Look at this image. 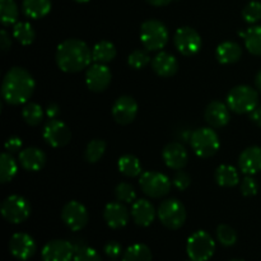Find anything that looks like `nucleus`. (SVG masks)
<instances>
[{
  "label": "nucleus",
  "instance_id": "f257e3e1",
  "mask_svg": "<svg viewBox=\"0 0 261 261\" xmlns=\"http://www.w3.org/2000/svg\"><path fill=\"white\" fill-rule=\"evenodd\" d=\"M36 89V82L31 73L20 66L9 69L2 84V97L12 106L27 103Z\"/></svg>",
  "mask_w": 261,
  "mask_h": 261
},
{
  "label": "nucleus",
  "instance_id": "f03ea898",
  "mask_svg": "<svg viewBox=\"0 0 261 261\" xmlns=\"http://www.w3.org/2000/svg\"><path fill=\"white\" fill-rule=\"evenodd\" d=\"M56 64L64 73H79L91 66L92 50L84 41L69 38L63 41L56 50Z\"/></svg>",
  "mask_w": 261,
  "mask_h": 261
},
{
  "label": "nucleus",
  "instance_id": "7ed1b4c3",
  "mask_svg": "<svg viewBox=\"0 0 261 261\" xmlns=\"http://www.w3.org/2000/svg\"><path fill=\"white\" fill-rule=\"evenodd\" d=\"M226 103L234 114H251L259 106V93L250 86H237L227 94Z\"/></svg>",
  "mask_w": 261,
  "mask_h": 261
},
{
  "label": "nucleus",
  "instance_id": "20e7f679",
  "mask_svg": "<svg viewBox=\"0 0 261 261\" xmlns=\"http://www.w3.org/2000/svg\"><path fill=\"white\" fill-rule=\"evenodd\" d=\"M170 33L167 27L158 19H148L140 25V41L145 50L160 51L167 45Z\"/></svg>",
  "mask_w": 261,
  "mask_h": 261
},
{
  "label": "nucleus",
  "instance_id": "39448f33",
  "mask_svg": "<svg viewBox=\"0 0 261 261\" xmlns=\"http://www.w3.org/2000/svg\"><path fill=\"white\" fill-rule=\"evenodd\" d=\"M190 145L198 157L211 158L219 150L221 142L213 127H199L191 134Z\"/></svg>",
  "mask_w": 261,
  "mask_h": 261
},
{
  "label": "nucleus",
  "instance_id": "423d86ee",
  "mask_svg": "<svg viewBox=\"0 0 261 261\" xmlns=\"http://www.w3.org/2000/svg\"><path fill=\"white\" fill-rule=\"evenodd\" d=\"M216 251L214 239L206 231H196L188 239L186 252L191 260L208 261Z\"/></svg>",
  "mask_w": 261,
  "mask_h": 261
},
{
  "label": "nucleus",
  "instance_id": "0eeeda50",
  "mask_svg": "<svg viewBox=\"0 0 261 261\" xmlns=\"http://www.w3.org/2000/svg\"><path fill=\"white\" fill-rule=\"evenodd\" d=\"M31 204L20 195H10L3 200L0 213L3 218L13 224H20L27 221L31 216Z\"/></svg>",
  "mask_w": 261,
  "mask_h": 261
},
{
  "label": "nucleus",
  "instance_id": "6e6552de",
  "mask_svg": "<svg viewBox=\"0 0 261 261\" xmlns=\"http://www.w3.org/2000/svg\"><path fill=\"white\" fill-rule=\"evenodd\" d=\"M157 216L168 229H180L186 222V209L177 199H167L158 206Z\"/></svg>",
  "mask_w": 261,
  "mask_h": 261
},
{
  "label": "nucleus",
  "instance_id": "1a4fd4ad",
  "mask_svg": "<svg viewBox=\"0 0 261 261\" xmlns=\"http://www.w3.org/2000/svg\"><path fill=\"white\" fill-rule=\"evenodd\" d=\"M139 186L143 193L152 199H161L168 195L172 181L163 173L157 171H147L139 177Z\"/></svg>",
  "mask_w": 261,
  "mask_h": 261
},
{
  "label": "nucleus",
  "instance_id": "9d476101",
  "mask_svg": "<svg viewBox=\"0 0 261 261\" xmlns=\"http://www.w3.org/2000/svg\"><path fill=\"white\" fill-rule=\"evenodd\" d=\"M173 45L184 56H194L201 50L203 40L191 27H180L173 36Z\"/></svg>",
  "mask_w": 261,
  "mask_h": 261
},
{
  "label": "nucleus",
  "instance_id": "9b49d317",
  "mask_svg": "<svg viewBox=\"0 0 261 261\" xmlns=\"http://www.w3.org/2000/svg\"><path fill=\"white\" fill-rule=\"evenodd\" d=\"M61 221L70 231L78 232L87 226L89 214L86 206L76 200H71L64 205L61 211Z\"/></svg>",
  "mask_w": 261,
  "mask_h": 261
},
{
  "label": "nucleus",
  "instance_id": "f8f14e48",
  "mask_svg": "<svg viewBox=\"0 0 261 261\" xmlns=\"http://www.w3.org/2000/svg\"><path fill=\"white\" fill-rule=\"evenodd\" d=\"M45 142L53 148H61L69 144L71 140V132L68 125L61 120H48L42 130Z\"/></svg>",
  "mask_w": 261,
  "mask_h": 261
},
{
  "label": "nucleus",
  "instance_id": "ddd939ff",
  "mask_svg": "<svg viewBox=\"0 0 261 261\" xmlns=\"http://www.w3.org/2000/svg\"><path fill=\"white\" fill-rule=\"evenodd\" d=\"M8 247L12 256L20 261L30 260L37 251V245L33 237L24 232H18L13 234L10 237Z\"/></svg>",
  "mask_w": 261,
  "mask_h": 261
},
{
  "label": "nucleus",
  "instance_id": "4468645a",
  "mask_svg": "<svg viewBox=\"0 0 261 261\" xmlns=\"http://www.w3.org/2000/svg\"><path fill=\"white\" fill-rule=\"evenodd\" d=\"M75 249L70 241L53 240L43 246L41 251L42 261H73Z\"/></svg>",
  "mask_w": 261,
  "mask_h": 261
},
{
  "label": "nucleus",
  "instance_id": "2eb2a0df",
  "mask_svg": "<svg viewBox=\"0 0 261 261\" xmlns=\"http://www.w3.org/2000/svg\"><path fill=\"white\" fill-rule=\"evenodd\" d=\"M112 81V74L106 64L94 63L93 65L87 69L86 84L92 92H103L109 88Z\"/></svg>",
  "mask_w": 261,
  "mask_h": 261
},
{
  "label": "nucleus",
  "instance_id": "dca6fc26",
  "mask_svg": "<svg viewBox=\"0 0 261 261\" xmlns=\"http://www.w3.org/2000/svg\"><path fill=\"white\" fill-rule=\"evenodd\" d=\"M112 117L120 125H129L138 115V103L132 96H121L112 105Z\"/></svg>",
  "mask_w": 261,
  "mask_h": 261
},
{
  "label": "nucleus",
  "instance_id": "f3484780",
  "mask_svg": "<svg viewBox=\"0 0 261 261\" xmlns=\"http://www.w3.org/2000/svg\"><path fill=\"white\" fill-rule=\"evenodd\" d=\"M162 157L166 166L171 170H184L189 162V154L186 148L181 143L172 142L168 143L162 150Z\"/></svg>",
  "mask_w": 261,
  "mask_h": 261
},
{
  "label": "nucleus",
  "instance_id": "a211bd4d",
  "mask_svg": "<svg viewBox=\"0 0 261 261\" xmlns=\"http://www.w3.org/2000/svg\"><path fill=\"white\" fill-rule=\"evenodd\" d=\"M130 213L126 206L122 205L119 201L109 203L103 209V219L107 226L112 229L124 228L130 221Z\"/></svg>",
  "mask_w": 261,
  "mask_h": 261
},
{
  "label": "nucleus",
  "instance_id": "6ab92c4d",
  "mask_svg": "<svg viewBox=\"0 0 261 261\" xmlns=\"http://www.w3.org/2000/svg\"><path fill=\"white\" fill-rule=\"evenodd\" d=\"M231 110L227 106V103L222 101H212L206 106L204 117L205 121L211 125L213 129H221L224 127L231 120Z\"/></svg>",
  "mask_w": 261,
  "mask_h": 261
},
{
  "label": "nucleus",
  "instance_id": "aec40b11",
  "mask_svg": "<svg viewBox=\"0 0 261 261\" xmlns=\"http://www.w3.org/2000/svg\"><path fill=\"white\" fill-rule=\"evenodd\" d=\"M46 154L41 149L35 147L25 148L20 150L18 154V161H19L20 167L24 168L28 172H37L41 171L46 165Z\"/></svg>",
  "mask_w": 261,
  "mask_h": 261
},
{
  "label": "nucleus",
  "instance_id": "412c9836",
  "mask_svg": "<svg viewBox=\"0 0 261 261\" xmlns=\"http://www.w3.org/2000/svg\"><path fill=\"white\" fill-rule=\"evenodd\" d=\"M132 218L139 227H148L154 222L155 209L153 204L147 199L135 200L132 205Z\"/></svg>",
  "mask_w": 261,
  "mask_h": 261
},
{
  "label": "nucleus",
  "instance_id": "4be33fe9",
  "mask_svg": "<svg viewBox=\"0 0 261 261\" xmlns=\"http://www.w3.org/2000/svg\"><path fill=\"white\" fill-rule=\"evenodd\" d=\"M152 69L157 75L162 76V78H171L177 73L178 61L172 54L160 51L152 59Z\"/></svg>",
  "mask_w": 261,
  "mask_h": 261
},
{
  "label": "nucleus",
  "instance_id": "5701e85b",
  "mask_svg": "<svg viewBox=\"0 0 261 261\" xmlns=\"http://www.w3.org/2000/svg\"><path fill=\"white\" fill-rule=\"evenodd\" d=\"M239 167L242 171L244 175H251L254 176L255 173L261 171V148L256 147H249L239 157Z\"/></svg>",
  "mask_w": 261,
  "mask_h": 261
},
{
  "label": "nucleus",
  "instance_id": "b1692460",
  "mask_svg": "<svg viewBox=\"0 0 261 261\" xmlns=\"http://www.w3.org/2000/svg\"><path fill=\"white\" fill-rule=\"evenodd\" d=\"M242 56L241 46L233 41H224L219 43L216 50V58L223 65H231L237 63Z\"/></svg>",
  "mask_w": 261,
  "mask_h": 261
},
{
  "label": "nucleus",
  "instance_id": "393cba45",
  "mask_svg": "<svg viewBox=\"0 0 261 261\" xmlns=\"http://www.w3.org/2000/svg\"><path fill=\"white\" fill-rule=\"evenodd\" d=\"M51 7V0H23L22 12L31 19H40L50 13Z\"/></svg>",
  "mask_w": 261,
  "mask_h": 261
},
{
  "label": "nucleus",
  "instance_id": "a878e982",
  "mask_svg": "<svg viewBox=\"0 0 261 261\" xmlns=\"http://www.w3.org/2000/svg\"><path fill=\"white\" fill-rule=\"evenodd\" d=\"M214 180L222 188H234L240 182V176L233 166L221 165L216 170Z\"/></svg>",
  "mask_w": 261,
  "mask_h": 261
},
{
  "label": "nucleus",
  "instance_id": "bb28decb",
  "mask_svg": "<svg viewBox=\"0 0 261 261\" xmlns=\"http://www.w3.org/2000/svg\"><path fill=\"white\" fill-rule=\"evenodd\" d=\"M116 47L110 41H99L92 48V56L94 63L109 64L116 58Z\"/></svg>",
  "mask_w": 261,
  "mask_h": 261
},
{
  "label": "nucleus",
  "instance_id": "cd10ccee",
  "mask_svg": "<svg viewBox=\"0 0 261 261\" xmlns=\"http://www.w3.org/2000/svg\"><path fill=\"white\" fill-rule=\"evenodd\" d=\"M18 172V163L12 153L4 152L0 157V182L8 184L15 177Z\"/></svg>",
  "mask_w": 261,
  "mask_h": 261
},
{
  "label": "nucleus",
  "instance_id": "c85d7f7f",
  "mask_svg": "<svg viewBox=\"0 0 261 261\" xmlns=\"http://www.w3.org/2000/svg\"><path fill=\"white\" fill-rule=\"evenodd\" d=\"M117 168L126 177H137L142 175V165L140 161L133 154H125L119 158Z\"/></svg>",
  "mask_w": 261,
  "mask_h": 261
},
{
  "label": "nucleus",
  "instance_id": "c756f323",
  "mask_svg": "<svg viewBox=\"0 0 261 261\" xmlns=\"http://www.w3.org/2000/svg\"><path fill=\"white\" fill-rule=\"evenodd\" d=\"M19 17V9L14 0H0V20L4 27L15 24Z\"/></svg>",
  "mask_w": 261,
  "mask_h": 261
},
{
  "label": "nucleus",
  "instance_id": "7c9ffc66",
  "mask_svg": "<svg viewBox=\"0 0 261 261\" xmlns=\"http://www.w3.org/2000/svg\"><path fill=\"white\" fill-rule=\"evenodd\" d=\"M152 251L144 244L132 245L122 254V261H152Z\"/></svg>",
  "mask_w": 261,
  "mask_h": 261
},
{
  "label": "nucleus",
  "instance_id": "2f4dec72",
  "mask_svg": "<svg viewBox=\"0 0 261 261\" xmlns=\"http://www.w3.org/2000/svg\"><path fill=\"white\" fill-rule=\"evenodd\" d=\"M247 51L255 56H261V25H252L247 28L244 36Z\"/></svg>",
  "mask_w": 261,
  "mask_h": 261
},
{
  "label": "nucleus",
  "instance_id": "473e14b6",
  "mask_svg": "<svg viewBox=\"0 0 261 261\" xmlns=\"http://www.w3.org/2000/svg\"><path fill=\"white\" fill-rule=\"evenodd\" d=\"M13 37L23 46H28L35 41L36 32L28 22H17L13 27Z\"/></svg>",
  "mask_w": 261,
  "mask_h": 261
},
{
  "label": "nucleus",
  "instance_id": "72a5a7b5",
  "mask_svg": "<svg viewBox=\"0 0 261 261\" xmlns=\"http://www.w3.org/2000/svg\"><path fill=\"white\" fill-rule=\"evenodd\" d=\"M22 117L30 126H38L43 120L42 107L35 102H27L22 110Z\"/></svg>",
  "mask_w": 261,
  "mask_h": 261
},
{
  "label": "nucleus",
  "instance_id": "f704fd0d",
  "mask_svg": "<svg viewBox=\"0 0 261 261\" xmlns=\"http://www.w3.org/2000/svg\"><path fill=\"white\" fill-rule=\"evenodd\" d=\"M106 152V142L102 139H93L87 144L84 158L88 163H97Z\"/></svg>",
  "mask_w": 261,
  "mask_h": 261
},
{
  "label": "nucleus",
  "instance_id": "c9c22d12",
  "mask_svg": "<svg viewBox=\"0 0 261 261\" xmlns=\"http://www.w3.org/2000/svg\"><path fill=\"white\" fill-rule=\"evenodd\" d=\"M216 236L219 244L223 245L224 247H231L237 242L236 231L231 226H228V224H219L217 227Z\"/></svg>",
  "mask_w": 261,
  "mask_h": 261
},
{
  "label": "nucleus",
  "instance_id": "e433bc0d",
  "mask_svg": "<svg viewBox=\"0 0 261 261\" xmlns=\"http://www.w3.org/2000/svg\"><path fill=\"white\" fill-rule=\"evenodd\" d=\"M115 196L120 203L133 204L137 199V193L132 184L129 182H120L115 188Z\"/></svg>",
  "mask_w": 261,
  "mask_h": 261
},
{
  "label": "nucleus",
  "instance_id": "4c0bfd02",
  "mask_svg": "<svg viewBox=\"0 0 261 261\" xmlns=\"http://www.w3.org/2000/svg\"><path fill=\"white\" fill-rule=\"evenodd\" d=\"M150 56L148 54V50H142V48H138V50H134L127 58V64L132 69H135V70H140V69L145 68L148 64L150 63Z\"/></svg>",
  "mask_w": 261,
  "mask_h": 261
},
{
  "label": "nucleus",
  "instance_id": "58836bf2",
  "mask_svg": "<svg viewBox=\"0 0 261 261\" xmlns=\"http://www.w3.org/2000/svg\"><path fill=\"white\" fill-rule=\"evenodd\" d=\"M242 18L249 24H255L261 19V3L252 0L242 9Z\"/></svg>",
  "mask_w": 261,
  "mask_h": 261
},
{
  "label": "nucleus",
  "instance_id": "ea45409f",
  "mask_svg": "<svg viewBox=\"0 0 261 261\" xmlns=\"http://www.w3.org/2000/svg\"><path fill=\"white\" fill-rule=\"evenodd\" d=\"M240 189H241V193L244 196H255L259 190V185H257L256 180L252 177L251 175H246L244 177V180L240 184Z\"/></svg>",
  "mask_w": 261,
  "mask_h": 261
},
{
  "label": "nucleus",
  "instance_id": "a19ab883",
  "mask_svg": "<svg viewBox=\"0 0 261 261\" xmlns=\"http://www.w3.org/2000/svg\"><path fill=\"white\" fill-rule=\"evenodd\" d=\"M73 261H102L98 252L94 249L88 246H84L75 251Z\"/></svg>",
  "mask_w": 261,
  "mask_h": 261
},
{
  "label": "nucleus",
  "instance_id": "79ce46f5",
  "mask_svg": "<svg viewBox=\"0 0 261 261\" xmlns=\"http://www.w3.org/2000/svg\"><path fill=\"white\" fill-rule=\"evenodd\" d=\"M172 184L175 185V188L177 189V190L180 191L186 190L191 184L190 175L182 170L176 171V173L173 175V178H172Z\"/></svg>",
  "mask_w": 261,
  "mask_h": 261
},
{
  "label": "nucleus",
  "instance_id": "37998d69",
  "mask_svg": "<svg viewBox=\"0 0 261 261\" xmlns=\"http://www.w3.org/2000/svg\"><path fill=\"white\" fill-rule=\"evenodd\" d=\"M103 251L110 259H117L122 254V246L117 241H109L103 246Z\"/></svg>",
  "mask_w": 261,
  "mask_h": 261
},
{
  "label": "nucleus",
  "instance_id": "c03bdc74",
  "mask_svg": "<svg viewBox=\"0 0 261 261\" xmlns=\"http://www.w3.org/2000/svg\"><path fill=\"white\" fill-rule=\"evenodd\" d=\"M22 148V139L18 137H10L5 142V150L9 153H17Z\"/></svg>",
  "mask_w": 261,
  "mask_h": 261
},
{
  "label": "nucleus",
  "instance_id": "a18cd8bd",
  "mask_svg": "<svg viewBox=\"0 0 261 261\" xmlns=\"http://www.w3.org/2000/svg\"><path fill=\"white\" fill-rule=\"evenodd\" d=\"M0 46H2V50L4 53L10 50L12 47V40H10V35L5 30H2V33H0Z\"/></svg>",
  "mask_w": 261,
  "mask_h": 261
},
{
  "label": "nucleus",
  "instance_id": "49530a36",
  "mask_svg": "<svg viewBox=\"0 0 261 261\" xmlns=\"http://www.w3.org/2000/svg\"><path fill=\"white\" fill-rule=\"evenodd\" d=\"M59 115H60V107L56 103H50L46 109V116L48 117V120L58 119Z\"/></svg>",
  "mask_w": 261,
  "mask_h": 261
},
{
  "label": "nucleus",
  "instance_id": "de8ad7c7",
  "mask_svg": "<svg viewBox=\"0 0 261 261\" xmlns=\"http://www.w3.org/2000/svg\"><path fill=\"white\" fill-rule=\"evenodd\" d=\"M250 119H251L252 122H255L257 126L261 127V103L251 112V114H250Z\"/></svg>",
  "mask_w": 261,
  "mask_h": 261
},
{
  "label": "nucleus",
  "instance_id": "09e8293b",
  "mask_svg": "<svg viewBox=\"0 0 261 261\" xmlns=\"http://www.w3.org/2000/svg\"><path fill=\"white\" fill-rule=\"evenodd\" d=\"M147 3H149L153 7H166V5L170 4L172 0H145Z\"/></svg>",
  "mask_w": 261,
  "mask_h": 261
},
{
  "label": "nucleus",
  "instance_id": "8fccbe9b",
  "mask_svg": "<svg viewBox=\"0 0 261 261\" xmlns=\"http://www.w3.org/2000/svg\"><path fill=\"white\" fill-rule=\"evenodd\" d=\"M255 86H256V89L261 93V70L257 71L256 76H255Z\"/></svg>",
  "mask_w": 261,
  "mask_h": 261
},
{
  "label": "nucleus",
  "instance_id": "3c124183",
  "mask_svg": "<svg viewBox=\"0 0 261 261\" xmlns=\"http://www.w3.org/2000/svg\"><path fill=\"white\" fill-rule=\"evenodd\" d=\"M74 2H76V3H82V4H83V3H88L89 0H74Z\"/></svg>",
  "mask_w": 261,
  "mask_h": 261
},
{
  "label": "nucleus",
  "instance_id": "603ef678",
  "mask_svg": "<svg viewBox=\"0 0 261 261\" xmlns=\"http://www.w3.org/2000/svg\"><path fill=\"white\" fill-rule=\"evenodd\" d=\"M231 261H244V260H239V259H234V260H231Z\"/></svg>",
  "mask_w": 261,
  "mask_h": 261
},
{
  "label": "nucleus",
  "instance_id": "864d4df0",
  "mask_svg": "<svg viewBox=\"0 0 261 261\" xmlns=\"http://www.w3.org/2000/svg\"><path fill=\"white\" fill-rule=\"evenodd\" d=\"M188 261H195V260H191V259H190V260H188Z\"/></svg>",
  "mask_w": 261,
  "mask_h": 261
}]
</instances>
